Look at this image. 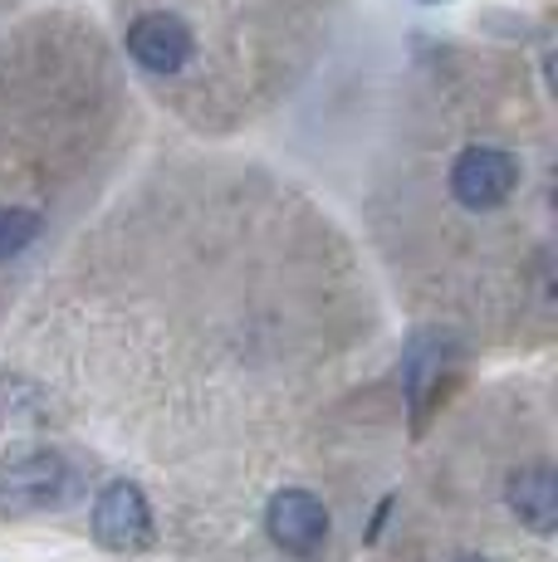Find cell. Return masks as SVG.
I'll list each match as a JSON object with an SVG mask.
<instances>
[{
  "label": "cell",
  "mask_w": 558,
  "mask_h": 562,
  "mask_svg": "<svg viewBox=\"0 0 558 562\" xmlns=\"http://www.w3.org/2000/svg\"><path fill=\"white\" fill-rule=\"evenodd\" d=\"M74 494V464L69 456L49 446H15L0 456V514L5 518H30L59 509Z\"/></svg>",
  "instance_id": "obj_1"
},
{
  "label": "cell",
  "mask_w": 558,
  "mask_h": 562,
  "mask_svg": "<svg viewBox=\"0 0 558 562\" xmlns=\"http://www.w3.org/2000/svg\"><path fill=\"white\" fill-rule=\"evenodd\" d=\"M89 528H93V543H99L103 553H143L157 533L153 504H147L143 484H133V480L103 484L99 499H93Z\"/></svg>",
  "instance_id": "obj_2"
},
{
  "label": "cell",
  "mask_w": 558,
  "mask_h": 562,
  "mask_svg": "<svg viewBox=\"0 0 558 562\" xmlns=\"http://www.w3.org/2000/svg\"><path fill=\"white\" fill-rule=\"evenodd\" d=\"M514 187H520V161L504 153V147L476 143L450 161V196L470 215L500 211V205L514 196Z\"/></svg>",
  "instance_id": "obj_3"
},
{
  "label": "cell",
  "mask_w": 558,
  "mask_h": 562,
  "mask_svg": "<svg viewBox=\"0 0 558 562\" xmlns=\"http://www.w3.org/2000/svg\"><path fill=\"white\" fill-rule=\"evenodd\" d=\"M328 504L309 490H279L270 504H265V533L275 538V548H284L289 558L314 562L328 543Z\"/></svg>",
  "instance_id": "obj_4"
},
{
  "label": "cell",
  "mask_w": 558,
  "mask_h": 562,
  "mask_svg": "<svg viewBox=\"0 0 558 562\" xmlns=\"http://www.w3.org/2000/svg\"><path fill=\"white\" fill-rule=\"evenodd\" d=\"M127 54L147 74H177L197 54V40H191L187 20H177V15H137L127 25Z\"/></svg>",
  "instance_id": "obj_5"
},
{
  "label": "cell",
  "mask_w": 558,
  "mask_h": 562,
  "mask_svg": "<svg viewBox=\"0 0 558 562\" xmlns=\"http://www.w3.org/2000/svg\"><path fill=\"white\" fill-rule=\"evenodd\" d=\"M504 504L514 509L529 533H554L558 524V480L554 470H544V464H529V470H514L510 484H504Z\"/></svg>",
  "instance_id": "obj_6"
},
{
  "label": "cell",
  "mask_w": 558,
  "mask_h": 562,
  "mask_svg": "<svg viewBox=\"0 0 558 562\" xmlns=\"http://www.w3.org/2000/svg\"><path fill=\"white\" fill-rule=\"evenodd\" d=\"M40 231H45L40 211H30V205H0V265L25 255L40 240Z\"/></svg>",
  "instance_id": "obj_7"
},
{
  "label": "cell",
  "mask_w": 558,
  "mask_h": 562,
  "mask_svg": "<svg viewBox=\"0 0 558 562\" xmlns=\"http://www.w3.org/2000/svg\"><path fill=\"white\" fill-rule=\"evenodd\" d=\"M460 562H480V558H460Z\"/></svg>",
  "instance_id": "obj_8"
}]
</instances>
